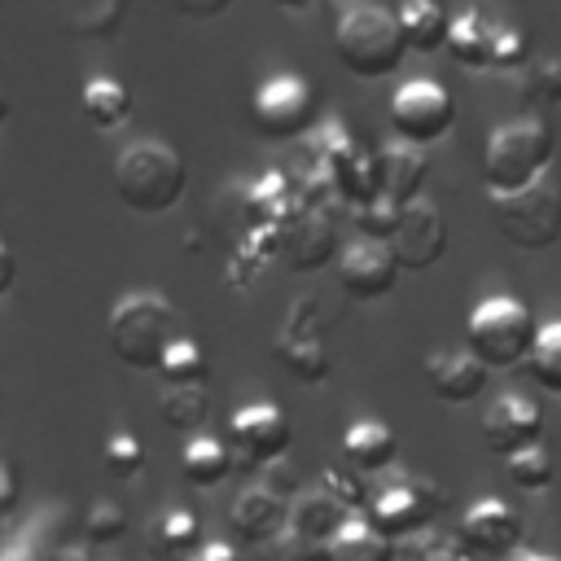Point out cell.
I'll return each instance as SVG.
<instances>
[{
    "instance_id": "6da1fadb",
    "label": "cell",
    "mask_w": 561,
    "mask_h": 561,
    "mask_svg": "<svg viewBox=\"0 0 561 561\" xmlns=\"http://www.w3.org/2000/svg\"><path fill=\"white\" fill-rule=\"evenodd\" d=\"M175 337H180V316H175L171 298H162L153 289L123 294L105 316V346L114 351L118 364L140 368V373H158V364Z\"/></svg>"
},
{
    "instance_id": "7a4b0ae2",
    "label": "cell",
    "mask_w": 561,
    "mask_h": 561,
    "mask_svg": "<svg viewBox=\"0 0 561 561\" xmlns=\"http://www.w3.org/2000/svg\"><path fill=\"white\" fill-rule=\"evenodd\" d=\"M552 158H557V140H552V127L543 118H535V114L504 118L500 127H491L486 149H482L486 193L500 197V193L530 188L535 180H543V171L552 167Z\"/></svg>"
},
{
    "instance_id": "3957f363",
    "label": "cell",
    "mask_w": 561,
    "mask_h": 561,
    "mask_svg": "<svg viewBox=\"0 0 561 561\" xmlns=\"http://www.w3.org/2000/svg\"><path fill=\"white\" fill-rule=\"evenodd\" d=\"M188 188V162L167 140H136L114 158V193L136 215H167Z\"/></svg>"
},
{
    "instance_id": "277c9868",
    "label": "cell",
    "mask_w": 561,
    "mask_h": 561,
    "mask_svg": "<svg viewBox=\"0 0 561 561\" xmlns=\"http://www.w3.org/2000/svg\"><path fill=\"white\" fill-rule=\"evenodd\" d=\"M333 53L355 79H386L412 48L403 39L399 13L381 4H346L333 22Z\"/></svg>"
},
{
    "instance_id": "5b68a950",
    "label": "cell",
    "mask_w": 561,
    "mask_h": 561,
    "mask_svg": "<svg viewBox=\"0 0 561 561\" xmlns=\"http://www.w3.org/2000/svg\"><path fill=\"white\" fill-rule=\"evenodd\" d=\"M539 320L530 316V307L513 294H491L482 298L469 320H465V346L491 368V373H504V368H526L535 342H539Z\"/></svg>"
},
{
    "instance_id": "8992f818",
    "label": "cell",
    "mask_w": 561,
    "mask_h": 561,
    "mask_svg": "<svg viewBox=\"0 0 561 561\" xmlns=\"http://www.w3.org/2000/svg\"><path fill=\"white\" fill-rule=\"evenodd\" d=\"M447 508V491L421 473H390L373 500H368V522L377 535H386L390 543L412 539L421 530H430L438 522V513Z\"/></svg>"
},
{
    "instance_id": "52a82bcc",
    "label": "cell",
    "mask_w": 561,
    "mask_h": 561,
    "mask_svg": "<svg viewBox=\"0 0 561 561\" xmlns=\"http://www.w3.org/2000/svg\"><path fill=\"white\" fill-rule=\"evenodd\" d=\"M491 219L513 250H548L561 241V188L535 180L522 193H500L491 197Z\"/></svg>"
},
{
    "instance_id": "ba28073f",
    "label": "cell",
    "mask_w": 561,
    "mask_h": 561,
    "mask_svg": "<svg viewBox=\"0 0 561 561\" xmlns=\"http://www.w3.org/2000/svg\"><path fill=\"white\" fill-rule=\"evenodd\" d=\"M316 118H320L316 88L302 75H276L250 101V127L259 140H272V145L307 136L316 127Z\"/></svg>"
},
{
    "instance_id": "9c48e42d",
    "label": "cell",
    "mask_w": 561,
    "mask_h": 561,
    "mask_svg": "<svg viewBox=\"0 0 561 561\" xmlns=\"http://www.w3.org/2000/svg\"><path fill=\"white\" fill-rule=\"evenodd\" d=\"M456 127V101L434 79H412L390 96V131L412 145H434Z\"/></svg>"
},
{
    "instance_id": "30bf717a",
    "label": "cell",
    "mask_w": 561,
    "mask_h": 561,
    "mask_svg": "<svg viewBox=\"0 0 561 561\" xmlns=\"http://www.w3.org/2000/svg\"><path fill=\"white\" fill-rule=\"evenodd\" d=\"M272 351L307 386H320L333 373V359H329V346H324V333H320V302L311 294L289 302V316H285Z\"/></svg>"
},
{
    "instance_id": "8fae6325",
    "label": "cell",
    "mask_w": 561,
    "mask_h": 561,
    "mask_svg": "<svg viewBox=\"0 0 561 561\" xmlns=\"http://www.w3.org/2000/svg\"><path fill=\"white\" fill-rule=\"evenodd\" d=\"M289 438H294V430H289V416L280 403L259 399L228 416V443H232L237 460L250 469H267V465L285 460Z\"/></svg>"
},
{
    "instance_id": "7c38bea8",
    "label": "cell",
    "mask_w": 561,
    "mask_h": 561,
    "mask_svg": "<svg viewBox=\"0 0 561 561\" xmlns=\"http://www.w3.org/2000/svg\"><path fill=\"white\" fill-rule=\"evenodd\" d=\"M272 237H276V263H285L289 272H316L342 254L333 215L307 202H298V210L272 228Z\"/></svg>"
},
{
    "instance_id": "4fadbf2b",
    "label": "cell",
    "mask_w": 561,
    "mask_h": 561,
    "mask_svg": "<svg viewBox=\"0 0 561 561\" xmlns=\"http://www.w3.org/2000/svg\"><path fill=\"white\" fill-rule=\"evenodd\" d=\"M460 543L469 548V557H482V561H508L522 552L526 543V522L513 504L504 500H478L460 513V526H456Z\"/></svg>"
},
{
    "instance_id": "5bb4252c",
    "label": "cell",
    "mask_w": 561,
    "mask_h": 561,
    "mask_svg": "<svg viewBox=\"0 0 561 561\" xmlns=\"http://www.w3.org/2000/svg\"><path fill=\"white\" fill-rule=\"evenodd\" d=\"M399 259L390 250V241H377V237H355L351 245H342L337 254V280L351 298L359 302H377L394 289L399 280Z\"/></svg>"
},
{
    "instance_id": "9a60e30c",
    "label": "cell",
    "mask_w": 561,
    "mask_h": 561,
    "mask_svg": "<svg viewBox=\"0 0 561 561\" xmlns=\"http://www.w3.org/2000/svg\"><path fill=\"white\" fill-rule=\"evenodd\" d=\"M543 438V412L535 399L517 394V390H504L486 403L482 412V443L495 451V456H517L526 447H539Z\"/></svg>"
},
{
    "instance_id": "2e32d148",
    "label": "cell",
    "mask_w": 561,
    "mask_h": 561,
    "mask_svg": "<svg viewBox=\"0 0 561 561\" xmlns=\"http://www.w3.org/2000/svg\"><path fill=\"white\" fill-rule=\"evenodd\" d=\"M390 250L403 272H425L447 254V219L430 197H416L403 206V219L390 237Z\"/></svg>"
},
{
    "instance_id": "e0dca14e",
    "label": "cell",
    "mask_w": 561,
    "mask_h": 561,
    "mask_svg": "<svg viewBox=\"0 0 561 561\" xmlns=\"http://www.w3.org/2000/svg\"><path fill=\"white\" fill-rule=\"evenodd\" d=\"M228 530L237 543L245 548H267L276 535L289 530V500L276 495L272 486L254 482V486H241L237 500L228 504Z\"/></svg>"
},
{
    "instance_id": "ac0fdd59",
    "label": "cell",
    "mask_w": 561,
    "mask_h": 561,
    "mask_svg": "<svg viewBox=\"0 0 561 561\" xmlns=\"http://www.w3.org/2000/svg\"><path fill=\"white\" fill-rule=\"evenodd\" d=\"M491 368L465 346V351H430L425 355V386L443 403H473L486 390Z\"/></svg>"
},
{
    "instance_id": "d6986e66",
    "label": "cell",
    "mask_w": 561,
    "mask_h": 561,
    "mask_svg": "<svg viewBox=\"0 0 561 561\" xmlns=\"http://www.w3.org/2000/svg\"><path fill=\"white\" fill-rule=\"evenodd\" d=\"M377 175H381V193L394 197L399 206L425 197V180H430V153L425 145L412 140H390L377 149Z\"/></svg>"
},
{
    "instance_id": "ffe728a7",
    "label": "cell",
    "mask_w": 561,
    "mask_h": 561,
    "mask_svg": "<svg viewBox=\"0 0 561 561\" xmlns=\"http://www.w3.org/2000/svg\"><path fill=\"white\" fill-rule=\"evenodd\" d=\"M351 517H355V513H351L333 491H324V486L298 491V495L289 500V530H294L298 539H311V543H324V548H329V539H333Z\"/></svg>"
},
{
    "instance_id": "44dd1931",
    "label": "cell",
    "mask_w": 561,
    "mask_h": 561,
    "mask_svg": "<svg viewBox=\"0 0 561 561\" xmlns=\"http://www.w3.org/2000/svg\"><path fill=\"white\" fill-rule=\"evenodd\" d=\"M342 460L355 473H386L399 460V434L386 421H355L342 434Z\"/></svg>"
},
{
    "instance_id": "7402d4cb",
    "label": "cell",
    "mask_w": 561,
    "mask_h": 561,
    "mask_svg": "<svg viewBox=\"0 0 561 561\" xmlns=\"http://www.w3.org/2000/svg\"><path fill=\"white\" fill-rule=\"evenodd\" d=\"M202 543V522L188 508H167L145 526V548L158 561H193Z\"/></svg>"
},
{
    "instance_id": "603a6c76",
    "label": "cell",
    "mask_w": 561,
    "mask_h": 561,
    "mask_svg": "<svg viewBox=\"0 0 561 561\" xmlns=\"http://www.w3.org/2000/svg\"><path fill=\"white\" fill-rule=\"evenodd\" d=\"M232 460H237L232 443H224L215 434H193L180 451V478L197 491H210L232 473Z\"/></svg>"
},
{
    "instance_id": "cb8c5ba5",
    "label": "cell",
    "mask_w": 561,
    "mask_h": 561,
    "mask_svg": "<svg viewBox=\"0 0 561 561\" xmlns=\"http://www.w3.org/2000/svg\"><path fill=\"white\" fill-rule=\"evenodd\" d=\"M495 39H500V26H491L478 9H465L451 22L447 48L465 70H495Z\"/></svg>"
},
{
    "instance_id": "d4e9b609",
    "label": "cell",
    "mask_w": 561,
    "mask_h": 561,
    "mask_svg": "<svg viewBox=\"0 0 561 561\" xmlns=\"http://www.w3.org/2000/svg\"><path fill=\"white\" fill-rule=\"evenodd\" d=\"M451 22L456 18L438 0H403V9H399V26H403V39H408L412 53H438V48H447Z\"/></svg>"
},
{
    "instance_id": "484cf974",
    "label": "cell",
    "mask_w": 561,
    "mask_h": 561,
    "mask_svg": "<svg viewBox=\"0 0 561 561\" xmlns=\"http://www.w3.org/2000/svg\"><path fill=\"white\" fill-rule=\"evenodd\" d=\"M210 390L202 386V381H188V386H162V394H158V416H162V425L167 430H175V434H202V425L210 421Z\"/></svg>"
},
{
    "instance_id": "4316f807",
    "label": "cell",
    "mask_w": 561,
    "mask_h": 561,
    "mask_svg": "<svg viewBox=\"0 0 561 561\" xmlns=\"http://www.w3.org/2000/svg\"><path fill=\"white\" fill-rule=\"evenodd\" d=\"M127 18V0H66L61 26L70 39H114Z\"/></svg>"
},
{
    "instance_id": "83f0119b",
    "label": "cell",
    "mask_w": 561,
    "mask_h": 561,
    "mask_svg": "<svg viewBox=\"0 0 561 561\" xmlns=\"http://www.w3.org/2000/svg\"><path fill=\"white\" fill-rule=\"evenodd\" d=\"M79 110H83V118H88L96 131H118V127L131 118V92H127L118 79L96 75V79L83 83Z\"/></svg>"
},
{
    "instance_id": "f1b7e54d",
    "label": "cell",
    "mask_w": 561,
    "mask_h": 561,
    "mask_svg": "<svg viewBox=\"0 0 561 561\" xmlns=\"http://www.w3.org/2000/svg\"><path fill=\"white\" fill-rule=\"evenodd\" d=\"M324 561H394V543H390L386 535H377L364 513H355V517L329 539Z\"/></svg>"
},
{
    "instance_id": "f546056e",
    "label": "cell",
    "mask_w": 561,
    "mask_h": 561,
    "mask_svg": "<svg viewBox=\"0 0 561 561\" xmlns=\"http://www.w3.org/2000/svg\"><path fill=\"white\" fill-rule=\"evenodd\" d=\"M526 373H530V381L539 390L561 394V320L539 329V342H535V351L526 359Z\"/></svg>"
},
{
    "instance_id": "4dcf8cb0",
    "label": "cell",
    "mask_w": 561,
    "mask_h": 561,
    "mask_svg": "<svg viewBox=\"0 0 561 561\" xmlns=\"http://www.w3.org/2000/svg\"><path fill=\"white\" fill-rule=\"evenodd\" d=\"M394 561H473L469 548L460 543V535H443V530H421L412 539L394 543Z\"/></svg>"
},
{
    "instance_id": "1f68e13d",
    "label": "cell",
    "mask_w": 561,
    "mask_h": 561,
    "mask_svg": "<svg viewBox=\"0 0 561 561\" xmlns=\"http://www.w3.org/2000/svg\"><path fill=\"white\" fill-rule=\"evenodd\" d=\"M158 377H162L167 386L206 381V377H210V359H206V351H202L193 337H175V342H171V351H167V355H162V364H158Z\"/></svg>"
},
{
    "instance_id": "d6a6232c",
    "label": "cell",
    "mask_w": 561,
    "mask_h": 561,
    "mask_svg": "<svg viewBox=\"0 0 561 561\" xmlns=\"http://www.w3.org/2000/svg\"><path fill=\"white\" fill-rule=\"evenodd\" d=\"M504 473H508V482H513L517 491H548L552 478H557L552 456L543 451V443H539V447H526V451H517V456H508V460H504Z\"/></svg>"
},
{
    "instance_id": "836d02e7",
    "label": "cell",
    "mask_w": 561,
    "mask_h": 561,
    "mask_svg": "<svg viewBox=\"0 0 561 561\" xmlns=\"http://www.w3.org/2000/svg\"><path fill=\"white\" fill-rule=\"evenodd\" d=\"M123 535H127V508H123V504L96 500V504L83 513V539H88L92 548H105V543H114V539H123Z\"/></svg>"
},
{
    "instance_id": "e575fe53",
    "label": "cell",
    "mask_w": 561,
    "mask_h": 561,
    "mask_svg": "<svg viewBox=\"0 0 561 561\" xmlns=\"http://www.w3.org/2000/svg\"><path fill=\"white\" fill-rule=\"evenodd\" d=\"M105 469H110L118 482L136 478V473L145 469V443H140L136 434H127V430H114V434L105 438Z\"/></svg>"
},
{
    "instance_id": "d590c367",
    "label": "cell",
    "mask_w": 561,
    "mask_h": 561,
    "mask_svg": "<svg viewBox=\"0 0 561 561\" xmlns=\"http://www.w3.org/2000/svg\"><path fill=\"white\" fill-rule=\"evenodd\" d=\"M399 219H403V206H399L394 197H386V193H377L368 206L355 210L359 232H364V237H377V241H390L394 228H399Z\"/></svg>"
},
{
    "instance_id": "8d00e7d4",
    "label": "cell",
    "mask_w": 561,
    "mask_h": 561,
    "mask_svg": "<svg viewBox=\"0 0 561 561\" xmlns=\"http://www.w3.org/2000/svg\"><path fill=\"white\" fill-rule=\"evenodd\" d=\"M320 486L324 491H333L351 513H368V500H373V491L351 473V465L342 460V465H329L324 473H320Z\"/></svg>"
},
{
    "instance_id": "74e56055",
    "label": "cell",
    "mask_w": 561,
    "mask_h": 561,
    "mask_svg": "<svg viewBox=\"0 0 561 561\" xmlns=\"http://www.w3.org/2000/svg\"><path fill=\"white\" fill-rule=\"evenodd\" d=\"M267 561H324V543H311V539H298L294 530H285V535H276L267 548Z\"/></svg>"
},
{
    "instance_id": "f35d334b",
    "label": "cell",
    "mask_w": 561,
    "mask_h": 561,
    "mask_svg": "<svg viewBox=\"0 0 561 561\" xmlns=\"http://www.w3.org/2000/svg\"><path fill=\"white\" fill-rule=\"evenodd\" d=\"M526 61V35L513 31V26H500V39H495V70H517Z\"/></svg>"
},
{
    "instance_id": "ab89813d",
    "label": "cell",
    "mask_w": 561,
    "mask_h": 561,
    "mask_svg": "<svg viewBox=\"0 0 561 561\" xmlns=\"http://www.w3.org/2000/svg\"><path fill=\"white\" fill-rule=\"evenodd\" d=\"M18 500H22V491H18V465L13 460H0V513L13 517Z\"/></svg>"
},
{
    "instance_id": "60d3db41",
    "label": "cell",
    "mask_w": 561,
    "mask_h": 561,
    "mask_svg": "<svg viewBox=\"0 0 561 561\" xmlns=\"http://www.w3.org/2000/svg\"><path fill=\"white\" fill-rule=\"evenodd\" d=\"M535 92L561 96V57H548V61L535 66Z\"/></svg>"
},
{
    "instance_id": "b9f144b4",
    "label": "cell",
    "mask_w": 561,
    "mask_h": 561,
    "mask_svg": "<svg viewBox=\"0 0 561 561\" xmlns=\"http://www.w3.org/2000/svg\"><path fill=\"white\" fill-rule=\"evenodd\" d=\"M263 486H272V491H276V495H285V500H294V495H298V491H294V486H298V478H294V469H289L285 460L267 465V482H263Z\"/></svg>"
},
{
    "instance_id": "7bdbcfd3",
    "label": "cell",
    "mask_w": 561,
    "mask_h": 561,
    "mask_svg": "<svg viewBox=\"0 0 561 561\" xmlns=\"http://www.w3.org/2000/svg\"><path fill=\"white\" fill-rule=\"evenodd\" d=\"M184 18H219L232 9V0H171Z\"/></svg>"
},
{
    "instance_id": "ee69618b",
    "label": "cell",
    "mask_w": 561,
    "mask_h": 561,
    "mask_svg": "<svg viewBox=\"0 0 561 561\" xmlns=\"http://www.w3.org/2000/svg\"><path fill=\"white\" fill-rule=\"evenodd\" d=\"M193 561H241V552H237L232 543H224V539H206Z\"/></svg>"
},
{
    "instance_id": "f6af8a7d",
    "label": "cell",
    "mask_w": 561,
    "mask_h": 561,
    "mask_svg": "<svg viewBox=\"0 0 561 561\" xmlns=\"http://www.w3.org/2000/svg\"><path fill=\"white\" fill-rule=\"evenodd\" d=\"M44 561H92V552L83 543H53V552Z\"/></svg>"
},
{
    "instance_id": "bcb514c9",
    "label": "cell",
    "mask_w": 561,
    "mask_h": 561,
    "mask_svg": "<svg viewBox=\"0 0 561 561\" xmlns=\"http://www.w3.org/2000/svg\"><path fill=\"white\" fill-rule=\"evenodd\" d=\"M0 259H4V276H0V294H9V289H13V272H18V263H13V250H9V245L0 250Z\"/></svg>"
},
{
    "instance_id": "7dc6e473",
    "label": "cell",
    "mask_w": 561,
    "mask_h": 561,
    "mask_svg": "<svg viewBox=\"0 0 561 561\" xmlns=\"http://www.w3.org/2000/svg\"><path fill=\"white\" fill-rule=\"evenodd\" d=\"M276 4H280L285 13H307V9L316 4V0H276Z\"/></svg>"
},
{
    "instance_id": "c3c4849f",
    "label": "cell",
    "mask_w": 561,
    "mask_h": 561,
    "mask_svg": "<svg viewBox=\"0 0 561 561\" xmlns=\"http://www.w3.org/2000/svg\"><path fill=\"white\" fill-rule=\"evenodd\" d=\"M508 561H561V557H548V552H517V557H508Z\"/></svg>"
},
{
    "instance_id": "681fc988",
    "label": "cell",
    "mask_w": 561,
    "mask_h": 561,
    "mask_svg": "<svg viewBox=\"0 0 561 561\" xmlns=\"http://www.w3.org/2000/svg\"><path fill=\"white\" fill-rule=\"evenodd\" d=\"M342 4H355V0H342Z\"/></svg>"
},
{
    "instance_id": "f907efd6",
    "label": "cell",
    "mask_w": 561,
    "mask_h": 561,
    "mask_svg": "<svg viewBox=\"0 0 561 561\" xmlns=\"http://www.w3.org/2000/svg\"><path fill=\"white\" fill-rule=\"evenodd\" d=\"M105 561H110V557H105Z\"/></svg>"
}]
</instances>
